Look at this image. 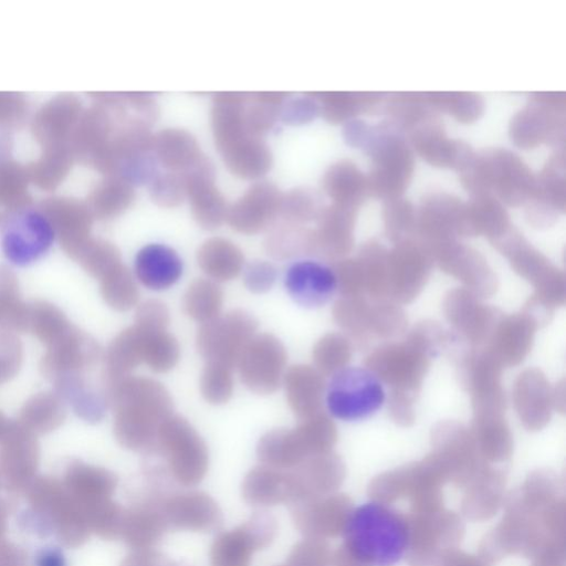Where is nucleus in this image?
<instances>
[{"instance_id":"nucleus-5","label":"nucleus","mask_w":566,"mask_h":566,"mask_svg":"<svg viewBox=\"0 0 566 566\" xmlns=\"http://www.w3.org/2000/svg\"><path fill=\"white\" fill-rule=\"evenodd\" d=\"M332 420L322 413L302 420L293 429H275L259 440V460L268 467L283 470L298 465L311 453L327 447L334 438Z\"/></svg>"},{"instance_id":"nucleus-28","label":"nucleus","mask_w":566,"mask_h":566,"mask_svg":"<svg viewBox=\"0 0 566 566\" xmlns=\"http://www.w3.org/2000/svg\"><path fill=\"white\" fill-rule=\"evenodd\" d=\"M319 104V114L329 123L337 124L348 122L369 103H375L373 94L346 93V92H312L307 93Z\"/></svg>"},{"instance_id":"nucleus-15","label":"nucleus","mask_w":566,"mask_h":566,"mask_svg":"<svg viewBox=\"0 0 566 566\" xmlns=\"http://www.w3.org/2000/svg\"><path fill=\"white\" fill-rule=\"evenodd\" d=\"M282 385L287 403L297 418L304 420L319 413L325 384L317 369L293 365L285 370Z\"/></svg>"},{"instance_id":"nucleus-14","label":"nucleus","mask_w":566,"mask_h":566,"mask_svg":"<svg viewBox=\"0 0 566 566\" xmlns=\"http://www.w3.org/2000/svg\"><path fill=\"white\" fill-rule=\"evenodd\" d=\"M182 261L170 247L150 243L143 247L135 256L136 279L147 289L163 291L171 287L182 275Z\"/></svg>"},{"instance_id":"nucleus-30","label":"nucleus","mask_w":566,"mask_h":566,"mask_svg":"<svg viewBox=\"0 0 566 566\" xmlns=\"http://www.w3.org/2000/svg\"><path fill=\"white\" fill-rule=\"evenodd\" d=\"M324 207L313 189L297 187L282 193L279 217L282 221L304 226L317 220Z\"/></svg>"},{"instance_id":"nucleus-1","label":"nucleus","mask_w":566,"mask_h":566,"mask_svg":"<svg viewBox=\"0 0 566 566\" xmlns=\"http://www.w3.org/2000/svg\"><path fill=\"white\" fill-rule=\"evenodd\" d=\"M107 387L118 441L133 450L154 449L160 426L174 415L169 391L153 378L132 375L107 381Z\"/></svg>"},{"instance_id":"nucleus-7","label":"nucleus","mask_w":566,"mask_h":566,"mask_svg":"<svg viewBox=\"0 0 566 566\" xmlns=\"http://www.w3.org/2000/svg\"><path fill=\"white\" fill-rule=\"evenodd\" d=\"M155 449L163 453L171 473L182 483H196L207 471V446L181 416L172 415L160 426Z\"/></svg>"},{"instance_id":"nucleus-22","label":"nucleus","mask_w":566,"mask_h":566,"mask_svg":"<svg viewBox=\"0 0 566 566\" xmlns=\"http://www.w3.org/2000/svg\"><path fill=\"white\" fill-rule=\"evenodd\" d=\"M135 200V190L126 180L107 176L91 192L87 208L98 219H111L126 211Z\"/></svg>"},{"instance_id":"nucleus-38","label":"nucleus","mask_w":566,"mask_h":566,"mask_svg":"<svg viewBox=\"0 0 566 566\" xmlns=\"http://www.w3.org/2000/svg\"><path fill=\"white\" fill-rule=\"evenodd\" d=\"M276 277V268L266 261H252L243 268V284L252 293L268 292Z\"/></svg>"},{"instance_id":"nucleus-10","label":"nucleus","mask_w":566,"mask_h":566,"mask_svg":"<svg viewBox=\"0 0 566 566\" xmlns=\"http://www.w3.org/2000/svg\"><path fill=\"white\" fill-rule=\"evenodd\" d=\"M54 235L55 230L45 213L19 209L6 221L1 248L8 261L25 266L49 251Z\"/></svg>"},{"instance_id":"nucleus-40","label":"nucleus","mask_w":566,"mask_h":566,"mask_svg":"<svg viewBox=\"0 0 566 566\" xmlns=\"http://www.w3.org/2000/svg\"><path fill=\"white\" fill-rule=\"evenodd\" d=\"M34 566H67V558L61 547L45 546L36 552Z\"/></svg>"},{"instance_id":"nucleus-12","label":"nucleus","mask_w":566,"mask_h":566,"mask_svg":"<svg viewBox=\"0 0 566 566\" xmlns=\"http://www.w3.org/2000/svg\"><path fill=\"white\" fill-rule=\"evenodd\" d=\"M282 192L270 181H258L228 207L226 222L242 234H256L279 218Z\"/></svg>"},{"instance_id":"nucleus-27","label":"nucleus","mask_w":566,"mask_h":566,"mask_svg":"<svg viewBox=\"0 0 566 566\" xmlns=\"http://www.w3.org/2000/svg\"><path fill=\"white\" fill-rule=\"evenodd\" d=\"M293 480L290 473L268 465L253 469L245 478L244 490L251 500L259 502L280 501L292 492Z\"/></svg>"},{"instance_id":"nucleus-34","label":"nucleus","mask_w":566,"mask_h":566,"mask_svg":"<svg viewBox=\"0 0 566 566\" xmlns=\"http://www.w3.org/2000/svg\"><path fill=\"white\" fill-rule=\"evenodd\" d=\"M149 195L157 206L164 208L179 206L186 198L184 174L175 171L158 174L149 184Z\"/></svg>"},{"instance_id":"nucleus-16","label":"nucleus","mask_w":566,"mask_h":566,"mask_svg":"<svg viewBox=\"0 0 566 566\" xmlns=\"http://www.w3.org/2000/svg\"><path fill=\"white\" fill-rule=\"evenodd\" d=\"M356 208L325 206L313 230V254L335 256L348 249Z\"/></svg>"},{"instance_id":"nucleus-39","label":"nucleus","mask_w":566,"mask_h":566,"mask_svg":"<svg viewBox=\"0 0 566 566\" xmlns=\"http://www.w3.org/2000/svg\"><path fill=\"white\" fill-rule=\"evenodd\" d=\"M134 324L144 329H167L169 311L166 304L159 300L145 301L136 310Z\"/></svg>"},{"instance_id":"nucleus-8","label":"nucleus","mask_w":566,"mask_h":566,"mask_svg":"<svg viewBox=\"0 0 566 566\" xmlns=\"http://www.w3.org/2000/svg\"><path fill=\"white\" fill-rule=\"evenodd\" d=\"M256 329L258 321L253 315L243 310H232L200 325L196 348L206 363H218L233 369Z\"/></svg>"},{"instance_id":"nucleus-4","label":"nucleus","mask_w":566,"mask_h":566,"mask_svg":"<svg viewBox=\"0 0 566 566\" xmlns=\"http://www.w3.org/2000/svg\"><path fill=\"white\" fill-rule=\"evenodd\" d=\"M386 390L380 378L364 367H343L329 380L325 402L328 412L347 422L373 417L384 406Z\"/></svg>"},{"instance_id":"nucleus-31","label":"nucleus","mask_w":566,"mask_h":566,"mask_svg":"<svg viewBox=\"0 0 566 566\" xmlns=\"http://www.w3.org/2000/svg\"><path fill=\"white\" fill-rule=\"evenodd\" d=\"M232 368L212 361H207L200 376V392L211 405H222L229 401L233 394Z\"/></svg>"},{"instance_id":"nucleus-25","label":"nucleus","mask_w":566,"mask_h":566,"mask_svg":"<svg viewBox=\"0 0 566 566\" xmlns=\"http://www.w3.org/2000/svg\"><path fill=\"white\" fill-rule=\"evenodd\" d=\"M223 293L212 280L196 279L182 296V310L191 319L206 323L221 314Z\"/></svg>"},{"instance_id":"nucleus-3","label":"nucleus","mask_w":566,"mask_h":566,"mask_svg":"<svg viewBox=\"0 0 566 566\" xmlns=\"http://www.w3.org/2000/svg\"><path fill=\"white\" fill-rule=\"evenodd\" d=\"M464 185L474 195H489L492 189L509 205L531 198L535 180L525 164L507 150H492L472 157L463 169Z\"/></svg>"},{"instance_id":"nucleus-26","label":"nucleus","mask_w":566,"mask_h":566,"mask_svg":"<svg viewBox=\"0 0 566 566\" xmlns=\"http://www.w3.org/2000/svg\"><path fill=\"white\" fill-rule=\"evenodd\" d=\"M138 328L143 335V364L158 374L171 370L180 357V347L176 337L167 329Z\"/></svg>"},{"instance_id":"nucleus-29","label":"nucleus","mask_w":566,"mask_h":566,"mask_svg":"<svg viewBox=\"0 0 566 566\" xmlns=\"http://www.w3.org/2000/svg\"><path fill=\"white\" fill-rule=\"evenodd\" d=\"M101 280L102 295L111 307L123 312L133 308L138 303L137 283L124 264H118Z\"/></svg>"},{"instance_id":"nucleus-33","label":"nucleus","mask_w":566,"mask_h":566,"mask_svg":"<svg viewBox=\"0 0 566 566\" xmlns=\"http://www.w3.org/2000/svg\"><path fill=\"white\" fill-rule=\"evenodd\" d=\"M77 254L81 256L84 268L98 279L122 263L117 248L104 240L88 239Z\"/></svg>"},{"instance_id":"nucleus-41","label":"nucleus","mask_w":566,"mask_h":566,"mask_svg":"<svg viewBox=\"0 0 566 566\" xmlns=\"http://www.w3.org/2000/svg\"><path fill=\"white\" fill-rule=\"evenodd\" d=\"M287 92H255L250 93L253 101L270 105L281 106V104L290 96Z\"/></svg>"},{"instance_id":"nucleus-20","label":"nucleus","mask_w":566,"mask_h":566,"mask_svg":"<svg viewBox=\"0 0 566 566\" xmlns=\"http://www.w3.org/2000/svg\"><path fill=\"white\" fill-rule=\"evenodd\" d=\"M324 192L332 203L357 208L368 192L367 179L348 160H339L327 168L322 180Z\"/></svg>"},{"instance_id":"nucleus-19","label":"nucleus","mask_w":566,"mask_h":566,"mask_svg":"<svg viewBox=\"0 0 566 566\" xmlns=\"http://www.w3.org/2000/svg\"><path fill=\"white\" fill-rule=\"evenodd\" d=\"M201 271L214 282L235 279L244 268V254L232 241L213 237L206 240L197 251Z\"/></svg>"},{"instance_id":"nucleus-35","label":"nucleus","mask_w":566,"mask_h":566,"mask_svg":"<svg viewBox=\"0 0 566 566\" xmlns=\"http://www.w3.org/2000/svg\"><path fill=\"white\" fill-rule=\"evenodd\" d=\"M346 357L347 345L336 334L325 335L313 348V360L321 374H334L343 368Z\"/></svg>"},{"instance_id":"nucleus-13","label":"nucleus","mask_w":566,"mask_h":566,"mask_svg":"<svg viewBox=\"0 0 566 566\" xmlns=\"http://www.w3.org/2000/svg\"><path fill=\"white\" fill-rule=\"evenodd\" d=\"M284 285L290 296L308 308L327 304L338 290L335 269L315 260L296 261L289 266Z\"/></svg>"},{"instance_id":"nucleus-18","label":"nucleus","mask_w":566,"mask_h":566,"mask_svg":"<svg viewBox=\"0 0 566 566\" xmlns=\"http://www.w3.org/2000/svg\"><path fill=\"white\" fill-rule=\"evenodd\" d=\"M154 154L169 171L185 172L205 155L196 137L181 128H165L154 135Z\"/></svg>"},{"instance_id":"nucleus-6","label":"nucleus","mask_w":566,"mask_h":566,"mask_svg":"<svg viewBox=\"0 0 566 566\" xmlns=\"http://www.w3.org/2000/svg\"><path fill=\"white\" fill-rule=\"evenodd\" d=\"M373 159V169L367 177L368 191L395 199L408 185L412 172V156L399 134L387 127H375L367 145Z\"/></svg>"},{"instance_id":"nucleus-32","label":"nucleus","mask_w":566,"mask_h":566,"mask_svg":"<svg viewBox=\"0 0 566 566\" xmlns=\"http://www.w3.org/2000/svg\"><path fill=\"white\" fill-rule=\"evenodd\" d=\"M251 535L247 531H234L220 536L212 549L214 566H248L251 553Z\"/></svg>"},{"instance_id":"nucleus-9","label":"nucleus","mask_w":566,"mask_h":566,"mask_svg":"<svg viewBox=\"0 0 566 566\" xmlns=\"http://www.w3.org/2000/svg\"><path fill=\"white\" fill-rule=\"evenodd\" d=\"M287 353L279 338L255 334L242 349L235 367L243 385L259 395L276 391L286 370Z\"/></svg>"},{"instance_id":"nucleus-24","label":"nucleus","mask_w":566,"mask_h":566,"mask_svg":"<svg viewBox=\"0 0 566 566\" xmlns=\"http://www.w3.org/2000/svg\"><path fill=\"white\" fill-rule=\"evenodd\" d=\"M264 248L269 255L280 260L313 254V230L282 221L271 229Z\"/></svg>"},{"instance_id":"nucleus-11","label":"nucleus","mask_w":566,"mask_h":566,"mask_svg":"<svg viewBox=\"0 0 566 566\" xmlns=\"http://www.w3.org/2000/svg\"><path fill=\"white\" fill-rule=\"evenodd\" d=\"M182 174L186 198L197 224L206 230H214L222 226L227 219L229 205L216 185V171L211 160L203 156Z\"/></svg>"},{"instance_id":"nucleus-2","label":"nucleus","mask_w":566,"mask_h":566,"mask_svg":"<svg viewBox=\"0 0 566 566\" xmlns=\"http://www.w3.org/2000/svg\"><path fill=\"white\" fill-rule=\"evenodd\" d=\"M408 538L403 520L379 503H366L354 510L345 526L348 551L366 566L397 564L407 551Z\"/></svg>"},{"instance_id":"nucleus-23","label":"nucleus","mask_w":566,"mask_h":566,"mask_svg":"<svg viewBox=\"0 0 566 566\" xmlns=\"http://www.w3.org/2000/svg\"><path fill=\"white\" fill-rule=\"evenodd\" d=\"M105 361L108 381L128 376L143 364L142 331L133 325L120 332L109 344Z\"/></svg>"},{"instance_id":"nucleus-17","label":"nucleus","mask_w":566,"mask_h":566,"mask_svg":"<svg viewBox=\"0 0 566 566\" xmlns=\"http://www.w3.org/2000/svg\"><path fill=\"white\" fill-rule=\"evenodd\" d=\"M219 153L228 170L241 179L263 177L272 166L270 147L260 137L247 135Z\"/></svg>"},{"instance_id":"nucleus-21","label":"nucleus","mask_w":566,"mask_h":566,"mask_svg":"<svg viewBox=\"0 0 566 566\" xmlns=\"http://www.w3.org/2000/svg\"><path fill=\"white\" fill-rule=\"evenodd\" d=\"M552 104L543 107L532 106L517 114L511 124V136L518 147H534L546 139H552L560 129L563 120L556 118L557 112H552ZM558 134V133H557Z\"/></svg>"},{"instance_id":"nucleus-36","label":"nucleus","mask_w":566,"mask_h":566,"mask_svg":"<svg viewBox=\"0 0 566 566\" xmlns=\"http://www.w3.org/2000/svg\"><path fill=\"white\" fill-rule=\"evenodd\" d=\"M280 106L249 99L243 107L244 125L249 134L262 138L279 119Z\"/></svg>"},{"instance_id":"nucleus-37","label":"nucleus","mask_w":566,"mask_h":566,"mask_svg":"<svg viewBox=\"0 0 566 566\" xmlns=\"http://www.w3.org/2000/svg\"><path fill=\"white\" fill-rule=\"evenodd\" d=\"M318 114V102L307 93L302 96L290 95L280 106L279 119L296 126L312 122Z\"/></svg>"}]
</instances>
